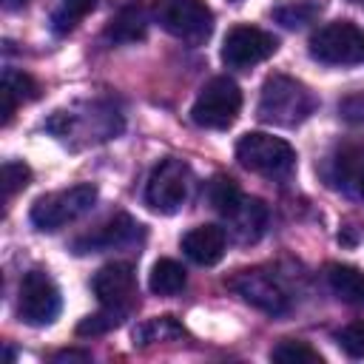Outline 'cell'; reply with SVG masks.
<instances>
[{
    "instance_id": "cell-13",
    "label": "cell",
    "mask_w": 364,
    "mask_h": 364,
    "mask_svg": "<svg viewBox=\"0 0 364 364\" xmlns=\"http://www.w3.org/2000/svg\"><path fill=\"white\" fill-rule=\"evenodd\" d=\"M225 247H228V233L219 225H199V228H193L182 236L185 256L191 262L202 264V267H210V264L222 262Z\"/></svg>"
},
{
    "instance_id": "cell-26",
    "label": "cell",
    "mask_w": 364,
    "mask_h": 364,
    "mask_svg": "<svg viewBox=\"0 0 364 364\" xmlns=\"http://www.w3.org/2000/svg\"><path fill=\"white\" fill-rule=\"evenodd\" d=\"M338 344L347 355L353 358H364V321H350L347 327L338 330Z\"/></svg>"
},
{
    "instance_id": "cell-2",
    "label": "cell",
    "mask_w": 364,
    "mask_h": 364,
    "mask_svg": "<svg viewBox=\"0 0 364 364\" xmlns=\"http://www.w3.org/2000/svg\"><path fill=\"white\" fill-rule=\"evenodd\" d=\"M154 20L188 46H202L213 34V11L205 0H154Z\"/></svg>"
},
{
    "instance_id": "cell-22",
    "label": "cell",
    "mask_w": 364,
    "mask_h": 364,
    "mask_svg": "<svg viewBox=\"0 0 364 364\" xmlns=\"http://www.w3.org/2000/svg\"><path fill=\"white\" fill-rule=\"evenodd\" d=\"M125 316H128V310H122V307H102L100 313L85 316L77 324V336H102V333L119 327L125 321Z\"/></svg>"
},
{
    "instance_id": "cell-8",
    "label": "cell",
    "mask_w": 364,
    "mask_h": 364,
    "mask_svg": "<svg viewBox=\"0 0 364 364\" xmlns=\"http://www.w3.org/2000/svg\"><path fill=\"white\" fill-rule=\"evenodd\" d=\"M60 290L51 282L48 273L43 270H28L20 282V296H17V316L23 324L31 327H46L60 316Z\"/></svg>"
},
{
    "instance_id": "cell-31",
    "label": "cell",
    "mask_w": 364,
    "mask_h": 364,
    "mask_svg": "<svg viewBox=\"0 0 364 364\" xmlns=\"http://www.w3.org/2000/svg\"><path fill=\"white\" fill-rule=\"evenodd\" d=\"M57 358H88V353H60Z\"/></svg>"
},
{
    "instance_id": "cell-7",
    "label": "cell",
    "mask_w": 364,
    "mask_h": 364,
    "mask_svg": "<svg viewBox=\"0 0 364 364\" xmlns=\"http://www.w3.org/2000/svg\"><path fill=\"white\" fill-rule=\"evenodd\" d=\"M188 191H191V168L182 159L168 156L151 171L145 182V202L151 210L171 216L185 205Z\"/></svg>"
},
{
    "instance_id": "cell-24",
    "label": "cell",
    "mask_w": 364,
    "mask_h": 364,
    "mask_svg": "<svg viewBox=\"0 0 364 364\" xmlns=\"http://www.w3.org/2000/svg\"><path fill=\"white\" fill-rule=\"evenodd\" d=\"M3 88H9L17 102H31L40 97V85L34 77H28L26 71H14V68H6L3 71Z\"/></svg>"
},
{
    "instance_id": "cell-4",
    "label": "cell",
    "mask_w": 364,
    "mask_h": 364,
    "mask_svg": "<svg viewBox=\"0 0 364 364\" xmlns=\"http://www.w3.org/2000/svg\"><path fill=\"white\" fill-rule=\"evenodd\" d=\"M236 159L242 168L279 179L287 176L296 168V151L290 142H284L282 136L264 134V131H250L236 142Z\"/></svg>"
},
{
    "instance_id": "cell-6",
    "label": "cell",
    "mask_w": 364,
    "mask_h": 364,
    "mask_svg": "<svg viewBox=\"0 0 364 364\" xmlns=\"http://www.w3.org/2000/svg\"><path fill=\"white\" fill-rule=\"evenodd\" d=\"M310 57L327 65L364 63V31L350 20H333L310 34Z\"/></svg>"
},
{
    "instance_id": "cell-5",
    "label": "cell",
    "mask_w": 364,
    "mask_h": 364,
    "mask_svg": "<svg viewBox=\"0 0 364 364\" xmlns=\"http://www.w3.org/2000/svg\"><path fill=\"white\" fill-rule=\"evenodd\" d=\"M242 111V91L230 77H213L208 80L193 105H191V119L199 128H210V131H225L236 122Z\"/></svg>"
},
{
    "instance_id": "cell-16",
    "label": "cell",
    "mask_w": 364,
    "mask_h": 364,
    "mask_svg": "<svg viewBox=\"0 0 364 364\" xmlns=\"http://www.w3.org/2000/svg\"><path fill=\"white\" fill-rule=\"evenodd\" d=\"M327 284L344 304H364V270L353 264H330L327 267Z\"/></svg>"
},
{
    "instance_id": "cell-17",
    "label": "cell",
    "mask_w": 364,
    "mask_h": 364,
    "mask_svg": "<svg viewBox=\"0 0 364 364\" xmlns=\"http://www.w3.org/2000/svg\"><path fill=\"white\" fill-rule=\"evenodd\" d=\"M324 9H327L324 0H284L273 9V17L284 28H304V26L316 23Z\"/></svg>"
},
{
    "instance_id": "cell-27",
    "label": "cell",
    "mask_w": 364,
    "mask_h": 364,
    "mask_svg": "<svg viewBox=\"0 0 364 364\" xmlns=\"http://www.w3.org/2000/svg\"><path fill=\"white\" fill-rule=\"evenodd\" d=\"M338 111H341V117H344L347 122H364V91L347 97V100L338 105Z\"/></svg>"
},
{
    "instance_id": "cell-25",
    "label": "cell",
    "mask_w": 364,
    "mask_h": 364,
    "mask_svg": "<svg viewBox=\"0 0 364 364\" xmlns=\"http://www.w3.org/2000/svg\"><path fill=\"white\" fill-rule=\"evenodd\" d=\"M28 182H31V168L26 162H6L3 165V196L6 199H11Z\"/></svg>"
},
{
    "instance_id": "cell-9",
    "label": "cell",
    "mask_w": 364,
    "mask_h": 364,
    "mask_svg": "<svg viewBox=\"0 0 364 364\" xmlns=\"http://www.w3.org/2000/svg\"><path fill=\"white\" fill-rule=\"evenodd\" d=\"M279 40L259 26H233L222 40V63L228 68H253L273 57Z\"/></svg>"
},
{
    "instance_id": "cell-28",
    "label": "cell",
    "mask_w": 364,
    "mask_h": 364,
    "mask_svg": "<svg viewBox=\"0 0 364 364\" xmlns=\"http://www.w3.org/2000/svg\"><path fill=\"white\" fill-rule=\"evenodd\" d=\"M0 100H3V125H9L11 119H14V111H17V97L9 91V88H3L0 85Z\"/></svg>"
},
{
    "instance_id": "cell-12",
    "label": "cell",
    "mask_w": 364,
    "mask_h": 364,
    "mask_svg": "<svg viewBox=\"0 0 364 364\" xmlns=\"http://www.w3.org/2000/svg\"><path fill=\"white\" fill-rule=\"evenodd\" d=\"M136 233H139V225L128 213H117L108 222H102L97 230L74 239V253H100V250L122 247V245L134 242Z\"/></svg>"
},
{
    "instance_id": "cell-29",
    "label": "cell",
    "mask_w": 364,
    "mask_h": 364,
    "mask_svg": "<svg viewBox=\"0 0 364 364\" xmlns=\"http://www.w3.org/2000/svg\"><path fill=\"white\" fill-rule=\"evenodd\" d=\"M353 185H355V191H358V196H361V199H364V168H361V171H358V176H355V179H353Z\"/></svg>"
},
{
    "instance_id": "cell-32",
    "label": "cell",
    "mask_w": 364,
    "mask_h": 364,
    "mask_svg": "<svg viewBox=\"0 0 364 364\" xmlns=\"http://www.w3.org/2000/svg\"><path fill=\"white\" fill-rule=\"evenodd\" d=\"M353 3H361V6H364V0H353Z\"/></svg>"
},
{
    "instance_id": "cell-10",
    "label": "cell",
    "mask_w": 364,
    "mask_h": 364,
    "mask_svg": "<svg viewBox=\"0 0 364 364\" xmlns=\"http://www.w3.org/2000/svg\"><path fill=\"white\" fill-rule=\"evenodd\" d=\"M230 287L253 307L270 313V316H282L290 307V296L284 293V287L273 279V273L264 270H239L230 279Z\"/></svg>"
},
{
    "instance_id": "cell-20",
    "label": "cell",
    "mask_w": 364,
    "mask_h": 364,
    "mask_svg": "<svg viewBox=\"0 0 364 364\" xmlns=\"http://www.w3.org/2000/svg\"><path fill=\"white\" fill-rule=\"evenodd\" d=\"M208 199H210V205H213L216 213L230 216V213L239 208V202L245 199V193L239 191L236 179H230V176H225V173H216V176L210 179V185H208Z\"/></svg>"
},
{
    "instance_id": "cell-21",
    "label": "cell",
    "mask_w": 364,
    "mask_h": 364,
    "mask_svg": "<svg viewBox=\"0 0 364 364\" xmlns=\"http://www.w3.org/2000/svg\"><path fill=\"white\" fill-rule=\"evenodd\" d=\"M185 336V327L173 318V316H156L142 321L134 330V341L136 344H151V341H176Z\"/></svg>"
},
{
    "instance_id": "cell-3",
    "label": "cell",
    "mask_w": 364,
    "mask_h": 364,
    "mask_svg": "<svg viewBox=\"0 0 364 364\" xmlns=\"http://www.w3.org/2000/svg\"><path fill=\"white\" fill-rule=\"evenodd\" d=\"M97 196H100V191L91 182L71 185V188H63V191H54V193H43L31 205V225L37 230H48V233L60 230L68 222H74L82 213H88L94 208Z\"/></svg>"
},
{
    "instance_id": "cell-15",
    "label": "cell",
    "mask_w": 364,
    "mask_h": 364,
    "mask_svg": "<svg viewBox=\"0 0 364 364\" xmlns=\"http://www.w3.org/2000/svg\"><path fill=\"white\" fill-rule=\"evenodd\" d=\"M225 219L230 222V230H233L242 242H253V239H259L262 230H264L267 208H264L262 199H250V196H245V199L239 202V208H236L230 216H225Z\"/></svg>"
},
{
    "instance_id": "cell-23",
    "label": "cell",
    "mask_w": 364,
    "mask_h": 364,
    "mask_svg": "<svg viewBox=\"0 0 364 364\" xmlns=\"http://www.w3.org/2000/svg\"><path fill=\"white\" fill-rule=\"evenodd\" d=\"M270 358L279 364H321V355L307 341H296V338H284L282 344H276Z\"/></svg>"
},
{
    "instance_id": "cell-1",
    "label": "cell",
    "mask_w": 364,
    "mask_h": 364,
    "mask_svg": "<svg viewBox=\"0 0 364 364\" xmlns=\"http://www.w3.org/2000/svg\"><path fill=\"white\" fill-rule=\"evenodd\" d=\"M313 111H316V97L304 82L287 74H270L264 80L262 94H259V108H256L262 122L293 128L304 122Z\"/></svg>"
},
{
    "instance_id": "cell-14",
    "label": "cell",
    "mask_w": 364,
    "mask_h": 364,
    "mask_svg": "<svg viewBox=\"0 0 364 364\" xmlns=\"http://www.w3.org/2000/svg\"><path fill=\"white\" fill-rule=\"evenodd\" d=\"M148 34V9L139 0L125 3L105 26V40L125 46V43H139Z\"/></svg>"
},
{
    "instance_id": "cell-11",
    "label": "cell",
    "mask_w": 364,
    "mask_h": 364,
    "mask_svg": "<svg viewBox=\"0 0 364 364\" xmlns=\"http://www.w3.org/2000/svg\"><path fill=\"white\" fill-rule=\"evenodd\" d=\"M91 287L102 307L131 310V304L136 299V273L128 262H108L94 273Z\"/></svg>"
},
{
    "instance_id": "cell-30",
    "label": "cell",
    "mask_w": 364,
    "mask_h": 364,
    "mask_svg": "<svg viewBox=\"0 0 364 364\" xmlns=\"http://www.w3.org/2000/svg\"><path fill=\"white\" fill-rule=\"evenodd\" d=\"M28 0H3V9H9V11H14V9H23Z\"/></svg>"
},
{
    "instance_id": "cell-18",
    "label": "cell",
    "mask_w": 364,
    "mask_h": 364,
    "mask_svg": "<svg viewBox=\"0 0 364 364\" xmlns=\"http://www.w3.org/2000/svg\"><path fill=\"white\" fill-rule=\"evenodd\" d=\"M188 276H185V267L173 259H159L154 262L151 267V276H148V287L151 293L156 296H176L182 287H185Z\"/></svg>"
},
{
    "instance_id": "cell-19",
    "label": "cell",
    "mask_w": 364,
    "mask_h": 364,
    "mask_svg": "<svg viewBox=\"0 0 364 364\" xmlns=\"http://www.w3.org/2000/svg\"><path fill=\"white\" fill-rule=\"evenodd\" d=\"M94 9H97V0H60V6L51 11V31L54 34L74 31Z\"/></svg>"
}]
</instances>
